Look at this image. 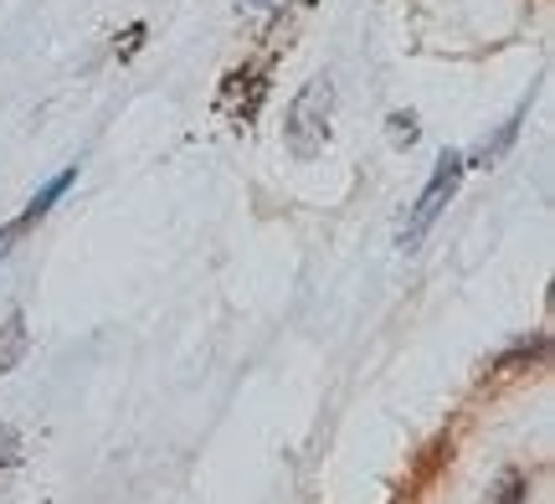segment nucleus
<instances>
[{"label": "nucleus", "instance_id": "f257e3e1", "mask_svg": "<svg viewBox=\"0 0 555 504\" xmlns=\"http://www.w3.org/2000/svg\"><path fill=\"white\" fill-rule=\"evenodd\" d=\"M330 114H335V82L314 78L294 103H288V124H283V140L298 160H314L319 150L330 144Z\"/></svg>", "mask_w": 555, "mask_h": 504}, {"label": "nucleus", "instance_id": "20e7f679", "mask_svg": "<svg viewBox=\"0 0 555 504\" xmlns=\"http://www.w3.org/2000/svg\"><path fill=\"white\" fill-rule=\"evenodd\" d=\"M21 356H26V320L11 314V320L0 324V376H5V371H16Z\"/></svg>", "mask_w": 555, "mask_h": 504}, {"label": "nucleus", "instance_id": "f03ea898", "mask_svg": "<svg viewBox=\"0 0 555 504\" xmlns=\"http://www.w3.org/2000/svg\"><path fill=\"white\" fill-rule=\"evenodd\" d=\"M457 181H463V155H442L433 170V181H427V191L416 196L412 206V217H406V227H401V247L412 253V247H422V237L433 232V222L442 217V206L453 202V191Z\"/></svg>", "mask_w": 555, "mask_h": 504}, {"label": "nucleus", "instance_id": "7ed1b4c3", "mask_svg": "<svg viewBox=\"0 0 555 504\" xmlns=\"http://www.w3.org/2000/svg\"><path fill=\"white\" fill-rule=\"evenodd\" d=\"M73 181H78V165H73V170H62V176H52V181L41 185L37 196H31V206H26V211H21L16 222H21V227L41 222V217H47V211H52V202H57V196H62V191H67V185H73Z\"/></svg>", "mask_w": 555, "mask_h": 504}, {"label": "nucleus", "instance_id": "0eeeda50", "mask_svg": "<svg viewBox=\"0 0 555 504\" xmlns=\"http://www.w3.org/2000/svg\"><path fill=\"white\" fill-rule=\"evenodd\" d=\"M21 232H26V227H21V222H5V227H0V258L11 253V243H16Z\"/></svg>", "mask_w": 555, "mask_h": 504}, {"label": "nucleus", "instance_id": "423d86ee", "mask_svg": "<svg viewBox=\"0 0 555 504\" xmlns=\"http://www.w3.org/2000/svg\"><path fill=\"white\" fill-rule=\"evenodd\" d=\"M489 504H525V479H519V474H509V479L499 484V494H494Z\"/></svg>", "mask_w": 555, "mask_h": 504}, {"label": "nucleus", "instance_id": "39448f33", "mask_svg": "<svg viewBox=\"0 0 555 504\" xmlns=\"http://www.w3.org/2000/svg\"><path fill=\"white\" fill-rule=\"evenodd\" d=\"M386 140L397 144V150L416 144V119H412V114H391V119H386Z\"/></svg>", "mask_w": 555, "mask_h": 504}]
</instances>
